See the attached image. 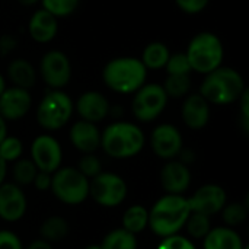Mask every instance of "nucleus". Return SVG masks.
Returning a JSON list of instances; mask_svg holds the SVG:
<instances>
[{"label":"nucleus","instance_id":"f257e3e1","mask_svg":"<svg viewBox=\"0 0 249 249\" xmlns=\"http://www.w3.org/2000/svg\"><path fill=\"white\" fill-rule=\"evenodd\" d=\"M190 214L191 209L184 196L166 194L149 210L147 228H150V231L159 238L177 235L185 226Z\"/></svg>","mask_w":249,"mask_h":249},{"label":"nucleus","instance_id":"f03ea898","mask_svg":"<svg viewBox=\"0 0 249 249\" xmlns=\"http://www.w3.org/2000/svg\"><path fill=\"white\" fill-rule=\"evenodd\" d=\"M247 90L242 74L233 67L220 66L216 70L204 74V80L200 85V95L214 105H229L238 102L242 93Z\"/></svg>","mask_w":249,"mask_h":249},{"label":"nucleus","instance_id":"7ed1b4c3","mask_svg":"<svg viewBox=\"0 0 249 249\" xmlns=\"http://www.w3.org/2000/svg\"><path fill=\"white\" fill-rule=\"evenodd\" d=\"M146 143L143 130L128 121H115L101 133L102 150L114 159H130L137 156Z\"/></svg>","mask_w":249,"mask_h":249},{"label":"nucleus","instance_id":"20e7f679","mask_svg":"<svg viewBox=\"0 0 249 249\" xmlns=\"http://www.w3.org/2000/svg\"><path fill=\"white\" fill-rule=\"evenodd\" d=\"M147 71L137 57H115L104 66L102 80L112 92L128 95L146 83Z\"/></svg>","mask_w":249,"mask_h":249},{"label":"nucleus","instance_id":"39448f33","mask_svg":"<svg viewBox=\"0 0 249 249\" xmlns=\"http://www.w3.org/2000/svg\"><path fill=\"white\" fill-rule=\"evenodd\" d=\"M185 54L193 71L207 74L222 66L225 47L222 39L214 32L203 31L191 38Z\"/></svg>","mask_w":249,"mask_h":249},{"label":"nucleus","instance_id":"423d86ee","mask_svg":"<svg viewBox=\"0 0 249 249\" xmlns=\"http://www.w3.org/2000/svg\"><path fill=\"white\" fill-rule=\"evenodd\" d=\"M73 111L71 98L61 89H51L42 96L36 108V121L45 131H57L70 121Z\"/></svg>","mask_w":249,"mask_h":249},{"label":"nucleus","instance_id":"0eeeda50","mask_svg":"<svg viewBox=\"0 0 249 249\" xmlns=\"http://www.w3.org/2000/svg\"><path fill=\"white\" fill-rule=\"evenodd\" d=\"M50 190L63 204L77 206L89 197V179L77 168L60 166L51 175Z\"/></svg>","mask_w":249,"mask_h":249},{"label":"nucleus","instance_id":"6e6552de","mask_svg":"<svg viewBox=\"0 0 249 249\" xmlns=\"http://www.w3.org/2000/svg\"><path fill=\"white\" fill-rule=\"evenodd\" d=\"M168 99L169 98L165 93L162 85L144 83L140 89L134 92L131 111L139 121L152 123L165 111Z\"/></svg>","mask_w":249,"mask_h":249},{"label":"nucleus","instance_id":"1a4fd4ad","mask_svg":"<svg viewBox=\"0 0 249 249\" xmlns=\"http://www.w3.org/2000/svg\"><path fill=\"white\" fill-rule=\"evenodd\" d=\"M125 181L114 172H99L89 181V196L102 207H118L127 197Z\"/></svg>","mask_w":249,"mask_h":249},{"label":"nucleus","instance_id":"9d476101","mask_svg":"<svg viewBox=\"0 0 249 249\" xmlns=\"http://www.w3.org/2000/svg\"><path fill=\"white\" fill-rule=\"evenodd\" d=\"M39 74L50 89H63L71 79V63L60 50L47 51L39 63Z\"/></svg>","mask_w":249,"mask_h":249},{"label":"nucleus","instance_id":"9b49d317","mask_svg":"<svg viewBox=\"0 0 249 249\" xmlns=\"http://www.w3.org/2000/svg\"><path fill=\"white\" fill-rule=\"evenodd\" d=\"M31 160L38 171L54 174L63 160V150L60 143L51 134H39L31 144Z\"/></svg>","mask_w":249,"mask_h":249},{"label":"nucleus","instance_id":"f8f14e48","mask_svg":"<svg viewBox=\"0 0 249 249\" xmlns=\"http://www.w3.org/2000/svg\"><path fill=\"white\" fill-rule=\"evenodd\" d=\"M150 147L158 158L172 160L178 158L184 149L182 134L174 124H159L150 134Z\"/></svg>","mask_w":249,"mask_h":249},{"label":"nucleus","instance_id":"ddd939ff","mask_svg":"<svg viewBox=\"0 0 249 249\" xmlns=\"http://www.w3.org/2000/svg\"><path fill=\"white\" fill-rule=\"evenodd\" d=\"M188 200L191 213H200L213 216L222 212L228 201V196L223 187L217 184H206L200 187Z\"/></svg>","mask_w":249,"mask_h":249},{"label":"nucleus","instance_id":"4468645a","mask_svg":"<svg viewBox=\"0 0 249 249\" xmlns=\"http://www.w3.org/2000/svg\"><path fill=\"white\" fill-rule=\"evenodd\" d=\"M28 209V200L22 187L15 182L0 184V219L7 223L20 220Z\"/></svg>","mask_w":249,"mask_h":249},{"label":"nucleus","instance_id":"2eb2a0df","mask_svg":"<svg viewBox=\"0 0 249 249\" xmlns=\"http://www.w3.org/2000/svg\"><path fill=\"white\" fill-rule=\"evenodd\" d=\"M32 107V98L28 89L18 86L6 88L0 95V115L6 121L22 120Z\"/></svg>","mask_w":249,"mask_h":249},{"label":"nucleus","instance_id":"dca6fc26","mask_svg":"<svg viewBox=\"0 0 249 249\" xmlns=\"http://www.w3.org/2000/svg\"><path fill=\"white\" fill-rule=\"evenodd\" d=\"M76 112L79 114L80 120L98 124L101 121H104L109 111H111V105L109 101L107 99V96L98 90H86L83 92L77 101H76Z\"/></svg>","mask_w":249,"mask_h":249},{"label":"nucleus","instance_id":"f3484780","mask_svg":"<svg viewBox=\"0 0 249 249\" xmlns=\"http://www.w3.org/2000/svg\"><path fill=\"white\" fill-rule=\"evenodd\" d=\"M160 182L166 194L184 196L191 185V171L181 160H168L160 171Z\"/></svg>","mask_w":249,"mask_h":249},{"label":"nucleus","instance_id":"a211bd4d","mask_svg":"<svg viewBox=\"0 0 249 249\" xmlns=\"http://www.w3.org/2000/svg\"><path fill=\"white\" fill-rule=\"evenodd\" d=\"M184 124L194 130H203L210 121V104L200 93H188L181 108Z\"/></svg>","mask_w":249,"mask_h":249},{"label":"nucleus","instance_id":"6ab92c4d","mask_svg":"<svg viewBox=\"0 0 249 249\" xmlns=\"http://www.w3.org/2000/svg\"><path fill=\"white\" fill-rule=\"evenodd\" d=\"M70 143L80 153H95L101 147V131L96 124L79 120L69 131Z\"/></svg>","mask_w":249,"mask_h":249},{"label":"nucleus","instance_id":"aec40b11","mask_svg":"<svg viewBox=\"0 0 249 249\" xmlns=\"http://www.w3.org/2000/svg\"><path fill=\"white\" fill-rule=\"evenodd\" d=\"M28 32L35 42L48 44L55 38L58 32V19L41 7L29 18Z\"/></svg>","mask_w":249,"mask_h":249},{"label":"nucleus","instance_id":"412c9836","mask_svg":"<svg viewBox=\"0 0 249 249\" xmlns=\"http://www.w3.org/2000/svg\"><path fill=\"white\" fill-rule=\"evenodd\" d=\"M204 249H244L241 235L233 228L217 226L212 228V231L203 239Z\"/></svg>","mask_w":249,"mask_h":249},{"label":"nucleus","instance_id":"4be33fe9","mask_svg":"<svg viewBox=\"0 0 249 249\" xmlns=\"http://www.w3.org/2000/svg\"><path fill=\"white\" fill-rule=\"evenodd\" d=\"M7 79L13 86L29 90L36 82V70L28 60L15 58L7 66Z\"/></svg>","mask_w":249,"mask_h":249},{"label":"nucleus","instance_id":"5701e85b","mask_svg":"<svg viewBox=\"0 0 249 249\" xmlns=\"http://www.w3.org/2000/svg\"><path fill=\"white\" fill-rule=\"evenodd\" d=\"M169 55H171V50L165 42L153 41L144 47L140 60L147 70H160L165 69Z\"/></svg>","mask_w":249,"mask_h":249},{"label":"nucleus","instance_id":"b1692460","mask_svg":"<svg viewBox=\"0 0 249 249\" xmlns=\"http://www.w3.org/2000/svg\"><path fill=\"white\" fill-rule=\"evenodd\" d=\"M149 226V210L144 206L133 204L123 214V229L133 235L143 232Z\"/></svg>","mask_w":249,"mask_h":249},{"label":"nucleus","instance_id":"393cba45","mask_svg":"<svg viewBox=\"0 0 249 249\" xmlns=\"http://www.w3.org/2000/svg\"><path fill=\"white\" fill-rule=\"evenodd\" d=\"M67 233H69V223L66 219L60 217V216L47 217L39 228L41 239H44L50 244L64 239L67 236Z\"/></svg>","mask_w":249,"mask_h":249},{"label":"nucleus","instance_id":"a878e982","mask_svg":"<svg viewBox=\"0 0 249 249\" xmlns=\"http://www.w3.org/2000/svg\"><path fill=\"white\" fill-rule=\"evenodd\" d=\"M191 74H168L162 88L168 98H185L191 90Z\"/></svg>","mask_w":249,"mask_h":249},{"label":"nucleus","instance_id":"bb28decb","mask_svg":"<svg viewBox=\"0 0 249 249\" xmlns=\"http://www.w3.org/2000/svg\"><path fill=\"white\" fill-rule=\"evenodd\" d=\"M102 249H137L136 235L120 228L111 231L101 244Z\"/></svg>","mask_w":249,"mask_h":249},{"label":"nucleus","instance_id":"cd10ccee","mask_svg":"<svg viewBox=\"0 0 249 249\" xmlns=\"http://www.w3.org/2000/svg\"><path fill=\"white\" fill-rule=\"evenodd\" d=\"M38 169L34 165V162L31 159H18L13 165V182L19 187H26V185H32V181L36 175Z\"/></svg>","mask_w":249,"mask_h":249},{"label":"nucleus","instance_id":"c85d7f7f","mask_svg":"<svg viewBox=\"0 0 249 249\" xmlns=\"http://www.w3.org/2000/svg\"><path fill=\"white\" fill-rule=\"evenodd\" d=\"M184 228H187V232L191 238L204 239L206 235L212 231L210 216L200 214V213H191Z\"/></svg>","mask_w":249,"mask_h":249},{"label":"nucleus","instance_id":"c756f323","mask_svg":"<svg viewBox=\"0 0 249 249\" xmlns=\"http://www.w3.org/2000/svg\"><path fill=\"white\" fill-rule=\"evenodd\" d=\"M222 219L229 228H236L242 225L248 217V206L244 203H231L225 204L222 209Z\"/></svg>","mask_w":249,"mask_h":249},{"label":"nucleus","instance_id":"7c9ffc66","mask_svg":"<svg viewBox=\"0 0 249 249\" xmlns=\"http://www.w3.org/2000/svg\"><path fill=\"white\" fill-rule=\"evenodd\" d=\"M42 3V9L54 15L57 19L58 18H67L79 6L80 0H39Z\"/></svg>","mask_w":249,"mask_h":249},{"label":"nucleus","instance_id":"2f4dec72","mask_svg":"<svg viewBox=\"0 0 249 249\" xmlns=\"http://www.w3.org/2000/svg\"><path fill=\"white\" fill-rule=\"evenodd\" d=\"M23 153V144L20 139L15 136H6L3 142L0 143V156L4 162H16L22 158Z\"/></svg>","mask_w":249,"mask_h":249},{"label":"nucleus","instance_id":"473e14b6","mask_svg":"<svg viewBox=\"0 0 249 249\" xmlns=\"http://www.w3.org/2000/svg\"><path fill=\"white\" fill-rule=\"evenodd\" d=\"M168 74H191V66L185 53H171L168 63L165 66Z\"/></svg>","mask_w":249,"mask_h":249},{"label":"nucleus","instance_id":"72a5a7b5","mask_svg":"<svg viewBox=\"0 0 249 249\" xmlns=\"http://www.w3.org/2000/svg\"><path fill=\"white\" fill-rule=\"evenodd\" d=\"M77 169L80 174H83L88 179H92L99 172H102V163L99 158L95 153H83V156L79 160Z\"/></svg>","mask_w":249,"mask_h":249},{"label":"nucleus","instance_id":"f704fd0d","mask_svg":"<svg viewBox=\"0 0 249 249\" xmlns=\"http://www.w3.org/2000/svg\"><path fill=\"white\" fill-rule=\"evenodd\" d=\"M158 249H197L196 245L187 239L185 236H181L179 233L177 235H171L166 238H162V241L159 242Z\"/></svg>","mask_w":249,"mask_h":249},{"label":"nucleus","instance_id":"c9c22d12","mask_svg":"<svg viewBox=\"0 0 249 249\" xmlns=\"http://www.w3.org/2000/svg\"><path fill=\"white\" fill-rule=\"evenodd\" d=\"M210 0H175V4L179 10H182L187 15H198L201 13L207 6Z\"/></svg>","mask_w":249,"mask_h":249},{"label":"nucleus","instance_id":"e433bc0d","mask_svg":"<svg viewBox=\"0 0 249 249\" xmlns=\"http://www.w3.org/2000/svg\"><path fill=\"white\" fill-rule=\"evenodd\" d=\"M0 249H25L22 241L12 231H0Z\"/></svg>","mask_w":249,"mask_h":249},{"label":"nucleus","instance_id":"4c0bfd02","mask_svg":"<svg viewBox=\"0 0 249 249\" xmlns=\"http://www.w3.org/2000/svg\"><path fill=\"white\" fill-rule=\"evenodd\" d=\"M51 175L53 174H48V172H44V171H38L34 181H32V185L38 190V191H48L51 188Z\"/></svg>","mask_w":249,"mask_h":249},{"label":"nucleus","instance_id":"58836bf2","mask_svg":"<svg viewBox=\"0 0 249 249\" xmlns=\"http://www.w3.org/2000/svg\"><path fill=\"white\" fill-rule=\"evenodd\" d=\"M239 107H241V121H242V127L245 131H248L249 128V96L248 89L242 93V96L238 101Z\"/></svg>","mask_w":249,"mask_h":249},{"label":"nucleus","instance_id":"ea45409f","mask_svg":"<svg viewBox=\"0 0 249 249\" xmlns=\"http://www.w3.org/2000/svg\"><path fill=\"white\" fill-rule=\"evenodd\" d=\"M26 249H54V248H53V245H51L50 242H47V241H44V239H36V241L31 242V244H29V247H28Z\"/></svg>","mask_w":249,"mask_h":249},{"label":"nucleus","instance_id":"a19ab883","mask_svg":"<svg viewBox=\"0 0 249 249\" xmlns=\"http://www.w3.org/2000/svg\"><path fill=\"white\" fill-rule=\"evenodd\" d=\"M7 136V121L0 115V143Z\"/></svg>","mask_w":249,"mask_h":249},{"label":"nucleus","instance_id":"79ce46f5","mask_svg":"<svg viewBox=\"0 0 249 249\" xmlns=\"http://www.w3.org/2000/svg\"><path fill=\"white\" fill-rule=\"evenodd\" d=\"M6 174H7V162H4L0 156V184L4 182Z\"/></svg>","mask_w":249,"mask_h":249},{"label":"nucleus","instance_id":"37998d69","mask_svg":"<svg viewBox=\"0 0 249 249\" xmlns=\"http://www.w3.org/2000/svg\"><path fill=\"white\" fill-rule=\"evenodd\" d=\"M22 6H34V4H36L39 0H18Z\"/></svg>","mask_w":249,"mask_h":249},{"label":"nucleus","instance_id":"c03bdc74","mask_svg":"<svg viewBox=\"0 0 249 249\" xmlns=\"http://www.w3.org/2000/svg\"><path fill=\"white\" fill-rule=\"evenodd\" d=\"M7 86H6V80H4V76L0 73V95L4 92V89H6Z\"/></svg>","mask_w":249,"mask_h":249},{"label":"nucleus","instance_id":"a18cd8bd","mask_svg":"<svg viewBox=\"0 0 249 249\" xmlns=\"http://www.w3.org/2000/svg\"><path fill=\"white\" fill-rule=\"evenodd\" d=\"M85 249H102L101 248V245H90V247H88V248Z\"/></svg>","mask_w":249,"mask_h":249}]
</instances>
